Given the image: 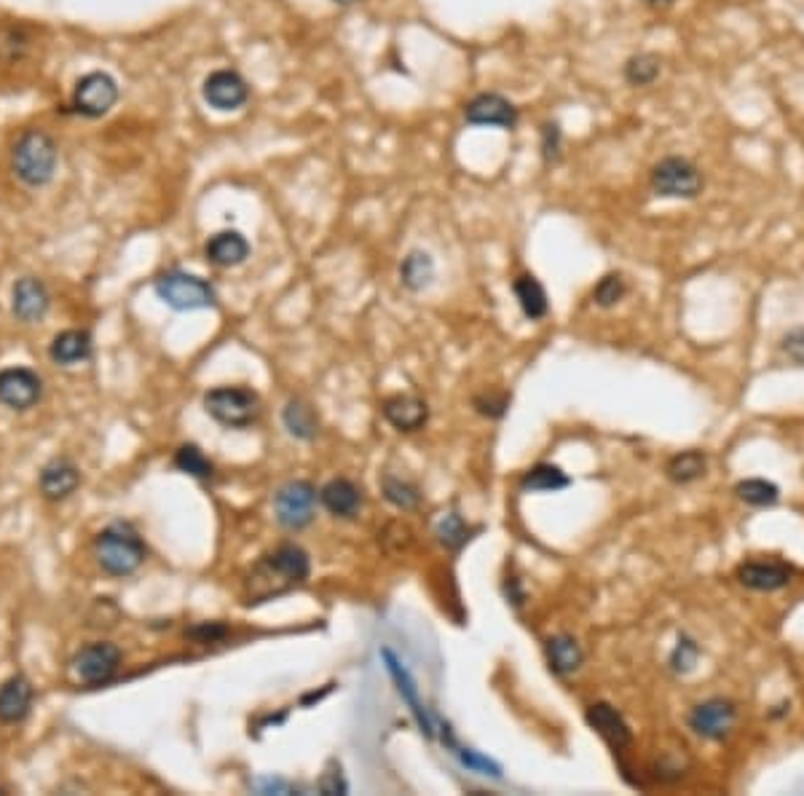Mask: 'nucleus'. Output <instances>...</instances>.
Masks as SVG:
<instances>
[{
    "instance_id": "nucleus-25",
    "label": "nucleus",
    "mask_w": 804,
    "mask_h": 796,
    "mask_svg": "<svg viewBox=\"0 0 804 796\" xmlns=\"http://www.w3.org/2000/svg\"><path fill=\"white\" fill-rule=\"evenodd\" d=\"M512 293H515V298H518L520 311H523L531 322L547 317V311H550V301H547L545 287H542L539 279L531 277V274H520V277L512 282Z\"/></svg>"
},
{
    "instance_id": "nucleus-30",
    "label": "nucleus",
    "mask_w": 804,
    "mask_h": 796,
    "mask_svg": "<svg viewBox=\"0 0 804 796\" xmlns=\"http://www.w3.org/2000/svg\"><path fill=\"white\" fill-rule=\"evenodd\" d=\"M662 73V62L657 54L641 51L625 62V81L630 86H652Z\"/></svg>"
},
{
    "instance_id": "nucleus-41",
    "label": "nucleus",
    "mask_w": 804,
    "mask_h": 796,
    "mask_svg": "<svg viewBox=\"0 0 804 796\" xmlns=\"http://www.w3.org/2000/svg\"><path fill=\"white\" fill-rule=\"evenodd\" d=\"M346 780L341 778V770L338 772H327L325 778L319 780V791L322 794H346Z\"/></svg>"
},
{
    "instance_id": "nucleus-27",
    "label": "nucleus",
    "mask_w": 804,
    "mask_h": 796,
    "mask_svg": "<svg viewBox=\"0 0 804 796\" xmlns=\"http://www.w3.org/2000/svg\"><path fill=\"white\" fill-rule=\"evenodd\" d=\"M569 486L571 478L561 467H555V464H536L520 480V488L526 494H555V491H563V488Z\"/></svg>"
},
{
    "instance_id": "nucleus-28",
    "label": "nucleus",
    "mask_w": 804,
    "mask_h": 796,
    "mask_svg": "<svg viewBox=\"0 0 804 796\" xmlns=\"http://www.w3.org/2000/svg\"><path fill=\"white\" fill-rule=\"evenodd\" d=\"M282 424L295 440H314L319 432V419L314 408L303 400H290L282 411Z\"/></svg>"
},
{
    "instance_id": "nucleus-9",
    "label": "nucleus",
    "mask_w": 804,
    "mask_h": 796,
    "mask_svg": "<svg viewBox=\"0 0 804 796\" xmlns=\"http://www.w3.org/2000/svg\"><path fill=\"white\" fill-rule=\"evenodd\" d=\"M118 102V84L116 78L102 70L86 73L73 89V108L76 113L86 118H102L108 116L113 105Z\"/></svg>"
},
{
    "instance_id": "nucleus-31",
    "label": "nucleus",
    "mask_w": 804,
    "mask_h": 796,
    "mask_svg": "<svg viewBox=\"0 0 804 796\" xmlns=\"http://www.w3.org/2000/svg\"><path fill=\"white\" fill-rule=\"evenodd\" d=\"M381 491H384V499L397 510H416L421 504V491L419 486H413L411 480L394 478V475H384L381 480Z\"/></svg>"
},
{
    "instance_id": "nucleus-43",
    "label": "nucleus",
    "mask_w": 804,
    "mask_h": 796,
    "mask_svg": "<svg viewBox=\"0 0 804 796\" xmlns=\"http://www.w3.org/2000/svg\"><path fill=\"white\" fill-rule=\"evenodd\" d=\"M226 633H228L226 625H199V628L191 630V636L201 638L204 644H207V641H220Z\"/></svg>"
},
{
    "instance_id": "nucleus-45",
    "label": "nucleus",
    "mask_w": 804,
    "mask_h": 796,
    "mask_svg": "<svg viewBox=\"0 0 804 796\" xmlns=\"http://www.w3.org/2000/svg\"><path fill=\"white\" fill-rule=\"evenodd\" d=\"M333 3H341V6H349V3H357V0H333Z\"/></svg>"
},
{
    "instance_id": "nucleus-44",
    "label": "nucleus",
    "mask_w": 804,
    "mask_h": 796,
    "mask_svg": "<svg viewBox=\"0 0 804 796\" xmlns=\"http://www.w3.org/2000/svg\"><path fill=\"white\" fill-rule=\"evenodd\" d=\"M646 6H652V9H668V6H673V0H644Z\"/></svg>"
},
{
    "instance_id": "nucleus-19",
    "label": "nucleus",
    "mask_w": 804,
    "mask_h": 796,
    "mask_svg": "<svg viewBox=\"0 0 804 796\" xmlns=\"http://www.w3.org/2000/svg\"><path fill=\"white\" fill-rule=\"evenodd\" d=\"M33 697V684L22 673L3 681L0 684V721L3 724H17V721L27 719V713L33 708Z\"/></svg>"
},
{
    "instance_id": "nucleus-33",
    "label": "nucleus",
    "mask_w": 804,
    "mask_h": 796,
    "mask_svg": "<svg viewBox=\"0 0 804 796\" xmlns=\"http://www.w3.org/2000/svg\"><path fill=\"white\" fill-rule=\"evenodd\" d=\"M735 494L737 499H743V502L751 504V507H772V504H778L780 488L775 486V483H770V480L751 478L743 480V483H737Z\"/></svg>"
},
{
    "instance_id": "nucleus-42",
    "label": "nucleus",
    "mask_w": 804,
    "mask_h": 796,
    "mask_svg": "<svg viewBox=\"0 0 804 796\" xmlns=\"http://www.w3.org/2000/svg\"><path fill=\"white\" fill-rule=\"evenodd\" d=\"M255 788H258L260 794H293V786L287 783V780H274V778H263L255 783Z\"/></svg>"
},
{
    "instance_id": "nucleus-22",
    "label": "nucleus",
    "mask_w": 804,
    "mask_h": 796,
    "mask_svg": "<svg viewBox=\"0 0 804 796\" xmlns=\"http://www.w3.org/2000/svg\"><path fill=\"white\" fill-rule=\"evenodd\" d=\"M545 654H547V665L555 676H571L582 668L585 662V654H582V646L577 644L574 636H553L545 641Z\"/></svg>"
},
{
    "instance_id": "nucleus-3",
    "label": "nucleus",
    "mask_w": 804,
    "mask_h": 796,
    "mask_svg": "<svg viewBox=\"0 0 804 796\" xmlns=\"http://www.w3.org/2000/svg\"><path fill=\"white\" fill-rule=\"evenodd\" d=\"M11 167H14L19 180L30 188L51 183V177L57 172V143L46 132L30 129L14 145Z\"/></svg>"
},
{
    "instance_id": "nucleus-16",
    "label": "nucleus",
    "mask_w": 804,
    "mask_h": 796,
    "mask_svg": "<svg viewBox=\"0 0 804 796\" xmlns=\"http://www.w3.org/2000/svg\"><path fill=\"white\" fill-rule=\"evenodd\" d=\"M794 577V569L783 561H746L737 566V579L740 585L759 590V593H772L786 587Z\"/></svg>"
},
{
    "instance_id": "nucleus-2",
    "label": "nucleus",
    "mask_w": 804,
    "mask_h": 796,
    "mask_svg": "<svg viewBox=\"0 0 804 796\" xmlns=\"http://www.w3.org/2000/svg\"><path fill=\"white\" fill-rule=\"evenodd\" d=\"M94 555H97L102 571H108L110 577H129L143 566L148 547L132 523L116 520L97 534Z\"/></svg>"
},
{
    "instance_id": "nucleus-37",
    "label": "nucleus",
    "mask_w": 804,
    "mask_h": 796,
    "mask_svg": "<svg viewBox=\"0 0 804 796\" xmlns=\"http://www.w3.org/2000/svg\"><path fill=\"white\" fill-rule=\"evenodd\" d=\"M561 148H563V132L561 126L550 121L542 126V156L545 164H558L561 161Z\"/></svg>"
},
{
    "instance_id": "nucleus-24",
    "label": "nucleus",
    "mask_w": 804,
    "mask_h": 796,
    "mask_svg": "<svg viewBox=\"0 0 804 796\" xmlns=\"http://www.w3.org/2000/svg\"><path fill=\"white\" fill-rule=\"evenodd\" d=\"M51 360L57 365H78V362H86L92 357V336L86 330H65L59 333L54 341H51Z\"/></svg>"
},
{
    "instance_id": "nucleus-1",
    "label": "nucleus",
    "mask_w": 804,
    "mask_h": 796,
    "mask_svg": "<svg viewBox=\"0 0 804 796\" xmlns=\"http://www.w3.org/2000/svg\"><path fill=\"white\" fill-rule=\"evenodd\" d=\"M311 574L309 553L298 545H279L274 553L263 555L252 571V604L266 601L271 595H282L293 590L295 585H303Z\"/></svg>"
},
{
    "instance_id": "nucleus-20",
    "label": "nucleus",
    "mask_w": 804,
    "mask_h": 796,
    "mask_svg": "<svg viewBox=\"0 0 804 796\" xmlns=\"http://www.w3.org/2000/svg\"><path fill=\"white\" fill-rule=\"evenodd\" d=\"M38 483H41V494L46 499L59 502V499H67V496L76 491L78 483H81V472H78L73 461L65 459V456H57V459H51L43 467Z\"/></svg>"
},
{
    "instance_id": "nucleus-23",
    "label": "nucleus",
    "mask_w": 804,
    "mask_h": 796,
    "mask_svg": "<svg viewBox=\"0 0 804 796\" xmlns=\"http://www.w3.org/2000/svg\"><path fill=\"white\" fill-rule=\"evenodd\" d=\"M384 660H386V665H389V673H392L394 684H397V692H400L402 700L408 703V708H411L413 716L419 719L421 729L427 732V738H432V735H435V727H432V719H429V713L424 711V705H421L419 692H416V684H413V679L408 676V671L402 668L400 662H397V657H394L389 649H384Z\"/></svg>"
},
{
    "instance_id": "nucleus-17",
    "label": "nucleus",
    "mask_w": 804,
    "mask_h": 796,
    "mask_svg": "<svg viewBox=\"0 0 804 796\" xmlns=\"http://www.w3.org/2000/svg\"><path fill=\"white\" fill-rule=\"evenodd\" d=\"M384 419L400 432H419L429 419V408L421 397L413 394H394L384 400Z\"/></svg>"
},
{
    "instance_id": "nucleus-35",
    "label": "nucleus",
    "mask_w": 804,
    "mask_h": 796,
    "mask_svg": "<svg viewBox=\"0 0 804 796\" xmlns=\"http://www.w3.org/2000/svg\"><path fill=\"white\" fill-rule=\"evenodd\" d=\"M625 293H628V287H625L622 274H606V277L593 287V301L598 303V306H603V309H612V306H617V303L625 298Z\"/></svg>"
},
{
    "instance_id": "nucleus-18",
    "label": "nucleus",
    "mask_w": 804,
    "mask_h": 796,
    "mask_svg": "<svg viewBox=\"0 0 804 796\" xmlns=\"http://www.w3.org/2000/svg\"><path fill=\"white\" fill-rule=\"evenodd\" d=\"M319 502H322V507H325L330 515H335V518L352 520L357 518L362 510V488L357 486V483H352V480L335 478L322 486V491H319Z\"/></svg>"
},
{
    "instance_id": "nucleus-10",
    "label": "nucleus",
    "mask_w": 804,
    "mask_h": 796,
    "mask_svg": "<svg viewBox=\"0 0 804 796\" xmlns=\"http://www.w3.org/2000/svg\"><path fill=\"white\" fill-rule=\"evenodd\" d=\"M735 721V703L724 700V697H711V700L695 705L689 713V729L705 740H724L735 729Z\"/></svg>"
},
{
    "instance_id": "nucleus-39",
    "label": "nucleus",
    "mask_w": 804,
    "mask_h": 796,
    "mask_svg": "<svg viewBox=\"0 0 804 796\" xmlns=\"http://www.w3.org/2000/svg\"><path fill=\"white\" fill-rule=\"evenodd\" d=\"M475 408L488 419H502L510 408V397L507 394H480V397H475Z\"/></svg>"
},
{
    "instance_id": "nucleus-38",
    "label": "nucleus",
    "mask_w": 804,
    "mask_h": 796,
    "mask_svg": "<svg viewBox=\"0 0 804 796\" xmlns=\"http://www.w3.org/2000/svg\"><path fill=\"white\" fill-rule=\"evenodd\" d=\"M459 759L464 762V767L480 772V775H494V778H502V767L491 762V759H486V756H480L478 751H472V748H459Z\"/></svg>"
},
{
    "instance_id": "nucleus-36",
    "label": "nucleus",
    "mask_w": 804,
    "mask_h": 796,
    "mask_svg": "<svg viewBox=\"0 0 804 796\" xmlns=\"http://www.w3.org/2000/svg\"><path fill=\"white\" fill-rule=\"evenodd\" d=\"M697 657H700V646L692 641V638L681 636L673 654H670V671L673 673H689L697 665Z\"/></svg>"
},
{
    "instance_id": "nucleus-34",
    "label": "nucleus",
    "mask_w": 804,
    "mask_h": 796,
    "mask_svg": "<svg viewBox=\"0 0 804 796\" xmlns=\"http://www.w3.org/2000/svg\"><path fill=\"white\" fill-rule=\"evenodd\" d=\"M435 534L448 550H453V553L461 550V547L469 542V528L459 512H448V515H443V518L437 520Z\"/></svg>"
},
{
    "instance_id": "nucleus-21",
    "label": "nucleus",
    "mask_w": 804,
    "mask_h": 796,
    "mask_svg": "<svg viewBox=\"0 0 804 796\" xmlns=\"http://www.w3.org/2000/svg\"><path fill=\"white\" fill-rule=\"evenodd\" d=\"M204 255L212 266L234 269V266H242L250 255V242L244 239V234L228 228V231H218L215 236H210V242L204 244Z\"/></svg>"
},
{
    "instance_id": "nucleus-14",
    "label": "nucleus",
    "mask_w": 804,
    "mask_h": 796,
    "mask_svg": "<svg viewBox=\"0 0 804 796\" xmlns=\"http://www.w3.org/2000/svg\"><path fill=\"white\" fill-rule=\"evenodd\" d=\"M51 306V295L46 290L41 279L35 277H22L11 290V311L19 322L33 325L38 319L46 317V311Z\"/></svg>"
},
{
    "instance_id": "nucleus-8",
    "label": "nucleus",
    "mask_w": 804,
    "mask_h": 796,
    "mask_svg": "<svg viewBox=\"0 0 804 796\" xmlns=\"http://www.w3.org/2000/svg\"><path fill=\"white\" fill-rule=\"evenodd\" d=\"M118 668H121V649L110 641H94V644L84 646L70 662V671H73L76 681H81L86 687L108 684L118 673Z\"/></svg>"
},
{
    "instance_id": "nucleus-26",
    "label": "nucleus",
    "mask_w": 804,
    "mask_h": 796,
    "mask_svg": "<svg viewBox=\"0 0 804 796\" xmlns=\"http://www.w3.org/2000/svg\"><path fill=\"white\" fill-rule=\"evenodd\" d=\"M432 279H435V260L429 258V252H408L400 263L402 287H408L411 293H421L432 285Z\"/></svg>"
},
{
    "instance_id": "nucleus-7",
    "label": "nucleus",
    "mask_w": 804,
    "mask_h": 796,
    "mask_svg": "<svg viewBox=\"0 0 804 796\" xmlns=\"http://www.w3.org/2000/svg\"><path fill=\"white\" fill-rule=\"evenodd\" d=\"M317 488L309 480H290L274 494V512H277L279 526L290 531H301L314 520L317 510Z\"/></svg>"
},
{
    "instance_id": "nucleus-6",
    "label": "nucleus",
    "mask_w": 804,
    "mask_h": 796,
    "mask_svg": "<svg viewBox=\"0 0 804 796\" xmlns=\"http://www.w3.org/2000/svg\"><path fill=\"white\" fill-rule=\"evenodd\" d=\"M156 295L175 311L215 309L218 306L215 287L207 279L185 274V271H169V274L156 279Z\"/></svg>"
},
{
    "instance_id": "nucleus-5",
    "label": "nucleus",
    "mask_w": 804,
    "mask_h": 796,
    "mask_svg": "<svg viewBox=\"0 0 804 796\" xmlns=\"http://www.w3.org/2000/svg\"><path fill=\"white\" fill-rule=\"evenodd\" d=\"M649 183L654 196L660 199H697L705 188L703 172L684 156H665L657 161Z\"/></svg>"
},
{
    "instance_id": "nucleus-13",
    "label": "nucleus",
    "mask_w": 804,
    "mask_h": 796,
    "mask_svg": "<svg viewBox=\"0 0 804 796\" xmlns=\"http://www.w3.org/2000/svg\"><path fill=\"white\" fill-rule=\"evenodd\" d=\"M464 118L472 126H499V129H515L518 126V108L507 97L494 92L478 94L467 102Z\"/></svg>"
},
{
    "instance_id": "nucleus-12",
    "label": "nucleus",
    "mask_w": 804,
    "mask_h": 796,
    "mask_svg": "<svg viewBox=\"0 0 804 796\" xmlns=\"http://www.w3.org/2000/svg\"><path fill=\"white\" fill-rule=\"evenodd\" d=\"M41 394V376L30 368L0 370V405L11 411H27L41 400Z\"/></svg>"
},
{
    "instance_id": "nucleus-15",
    "label": "nucleus",
    "mask_w": 804,
    "mask_h": 796,
    "mask_svg": "<svg viewBox=\"0 0 804 796\" xmlns=\"http://www.w3.org/2000/svg\"><path fill=\"white\" fill-rule=\"evenodd\" d=\"M587 724L601 735L614 751H622L633 743V729L628 727V721L622 716L614 705L609 703H593L585 713Z\"/></svg>"
},
{
    "instance_id": "nucleus-29",
    "label": "nucleus",
    "mask_w": 804,
    "mask_h": 796,
    "mask_svg": "<svg viewBox=\"0 0 804 796\" xmlns=\"http://www.w3.org/2000/svg\"><path fill=\"white\" fill-rule=\"evenodd\" d=\"M705 467H708V459H705L703 451H684L676 453V456L668 461L665 475H668L673 483L687 486V483H695L697 478H703Z\"/></svg>"
},
{
    "instance_id": "nucleus-4",
    "label": "nucleus",
    "mask_w": 804,
    "mask_h": 796,
    "mask_svg": "<svg viewBox=\"0 0 804 796\" xmlns=\"http://www.w3.org/2000/svg\"><path fill=\"white\" fill-rule=\"evenodd\" d=\"M204 411L228 429H244L260 416V397L247 386H218L204 394Z\"/></svg>"
},
{
    "instance_id": "nucleus-32",
    "label": "nucleus",
    "mask_w": 804,
    "mask_h": 796,
    "mask_svg": "<svg viewBox=\"0 0 804 796\" xmlns=\"http://www.w3.org/2000/svg\"><path fill=\"white\" fill-rule=\"evenodd\" d=\"M175 467L196 480H210L212 475H215V464L204 456V451H201L199 445L193 443L180 445V448H177Z\"/></svg>"
},
{
    "instance_id": "nucleus-11",
    "label": "nucleus",
    "mask_w": 804,
    "mask_h": 796,
    "mask_svg": "<svg viewBox=\"0 0 804 796\" xmlns=\"http://www.w3.org/2000/svg\"><path fill=\"white\" fill-rule=\"evenodd\" d=\"M201 94L210 108L228 113V110H239L250 100V86L236 70H215L201 86Z\"/></svg>"
},
{
    "instance_id": "nucleus-40",
    "label": "nucleus",
    "mask_w": 804,
    "mask_h": 796,
    "mask_svg": "<svg viewBox=\"0 0 804 796\" xmlns=\"http://www.w3.org/2000/svg\"><path fill=\"white\" fill-rule=\"evenodd\" d=\"M780 349H783V354H786L788 360L796 362V365H804V327L791 330V333L783 338Z\"/></svg>"
}]
</instances>
